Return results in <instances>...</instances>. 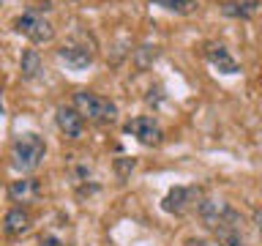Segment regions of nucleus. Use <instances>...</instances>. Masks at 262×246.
<instances>
[{
  "label": "nucleus",
  "instance_id": "1",
  "mask_svg": "<svg viewBox=\"0 0 262 246\" xmlns=\"http://www.w3.org/2000/svg\"><path fill=\"white\" fill-rule=\"evenodd\" d=\"M44 156H47L44 137L28 131V134H19L14 139V145H11V167L16 172H33V170L41 167Z\"/></svg>",
  "mask_w": 262,
  "mask_h": 246
},
{
  "label": "nucleus",
  "instance_id": "2",
  "mask_svg": "<svg viewBox=\"0 0 262 246\" xmlns=\"http://www.w3.org/2000/svg\"><path fill=\"white\" fill-rule=\"evenodd\" d=\"M74 110L88 120L110 123V120H115V115H118V104L110 101L106 96L93 93V90H79V93H74Z\"/></svg>",
  "mask_w": 262,
  "mask_h": 246
},
{
  "label": "nucleus",
  "instance_id": "3",
  "mask_svg": "<svg viewBox=\"0 0 262 246\" xmlns=\"http://www.w3.org/2000/svg\"><path fill=\"white\" fill-rule=\"evenodd\" d=\"M210 230L216 235L219 246H249V238H246V230H243V216L235 208H229V205L221 208L216 224Z\"/></svg>",
  "mask_w": 262,
  "mask_h": 246
},
{
  "label": "nucleus",
  "instance_id": "4",
  "mask_svg": "<svg viewBox=\"0 0 262 246\" xmlns=\"http://www.w3.org/2000/svg\"><path fill=\"white\" fill-rule=\"evenodd\" d=\"M14 30L19 33V36H25L28 41H33V44H47V41L55 38L52 22L44 19L38 11H25L22 16H16V19H14Z\"/></svg>",
  "mask_w": 262,
  "mask_h": 246
},
{
  "label": "nucleus",
  "instance_id": "5",
  "mask_svg": "<svg viewBox=\"0 0 262 246\" xmlns=\"http://www.w3.org/2000/svg\"><path fill=\"white\" fill-rule=\"evenodd\" d=\"M123 131H126V134H131V137H137L142 145H159L161 137H164L159 120L150 118V115H139V118H131L126 126H123Z\"/></svg>",
  "mask_w": 262,
  "mask_h": 246
},
{
  "label": "nucleus",
  "instance_id": "6",
  "mask_svg": "<svg viewBox=\"0 0 262 246\" xmlns=\"http://www.w3.org/2000/svg\"><path fill=\"white\" fill-rule=\"evenodd\" d=\"M196 197H200V192H196L194 186H175V189H169L167 197L161 200V208L167 213H175V216H183L186 211H191L194 205H200Z\"/></svg>",
  "mask_w": 262,
  "mask_h": 246
},
{
  "label": "nucleus",
  "instance_id": "7",
  "mask_svg": "<svg viewBox=\"0 0 262 246\" xmlns=\"http://www.w3.org/2000/svg\"><path fill=\"white\" fill-rule=\"evenodd\" d=\"M57 57H60L69 69L82 71V69H88V66L93 63V49H90L88 44H63L60 49H57Z\"/></svg>",
  "mask_w": 262,
  "mask_h": 246
},
{
  "label": "nucleus",
  "instance_id": "8",
  "mask_svg": "<svg viewBox=\"0 0 262 246\" xmlns=\"http://www.w3.org/2000/svg\"><path fill=\"white\" fill-rule=\"evenodd\" d=\"M205 57L210 60L213 69H219L221 74H237L241 71V66L232 55H229V49L224 44H208L205 47Z\"/></svg>",
  "mask_w": 262,
  "mask_h": 246
},
{
  "label": "nucleus",
  "instance_id": "9",
  "mask_svg": "<svg viewBox=\"0 0 262 246\" xmlns=\"http://www.w3.org/2000/svg\"><path fill=\"white\" fill-rule=\"evenodd\" d=\"M55 120H57V129H60L69 139H77L82 134V126H85V118H82L74 107H57Z\"/></svg>",
  "mask_w": 262,
  "mask_h": 246
},
{
  "label": "nucleus",
  "instance_id": "10",
  "mask_svg": "<svg viewBox=\"0 0 262 246\" xmlns=\"http://www.w3.org/2000/svg\"><path fill=\"white\" fill-rule=\"evenodd\" d=\"M41 194V183L36 178H19L8 186V197L14 202H36Z\"/></svg>",
  "mask_w": 262,
  "mask_h": 246
},
{
  "label": "nucleus",
  "instance_id": "11",
  "mask_svg": "<svg viewBox=\"0 0 262 246\" xmlns=\"http://www.w3.org/2000/svg\"><path fill=\"white\" fill-rule=\"evenodd\" d=\"M33 224V216H30V211L28 208H22V205H16V208H11L6 213V219H3V230L8 235H22V233H28Z\"/></svg>",
  "mask_w": 262,
  "mask_h": 246
},
{
  "label": "nucleus",
  "instance_id": "12",
  "mask_svg": "<svg viewBox=\"0 0 262 246\" xmlns=\"http://www.w3.org/2000/svg\"><path fill=\"white\" fill-rule=\"evenodd\" d=\"M19 71L25 79H36L41 71H44V63H41V55L36 49H25L22 57H19Z\"/></svg>",
  "mask_w": 262,
  "mask_h": 246
},
{
  "label": "nucleus",
  "instance_id": "13",
  "mask_svg": "<svg viewBox=\"0 0 262 246\" xmlns=\"http://www.w3.org/2000/svg\"><path fill=\"white\" fill-rule=\"evenodd\" d=\"M221 11L227 16H241V19H249V16L257 11V0H227L221 6Z\"/></svg>",
  "mask_w": 262,
  "mask_h": 246
},
{
  "label": "nucleus",
  "instance_id": "14",
  "mask_svg": "<svg viewBox=\"0 0 262 246\" xmlns=\"http://www.w3.org/2000/svg\"><path fill=\"white\" fill-rule=\"evenodd\" d=\"M150 3L167 8L172 14H191V11H196V6H200L196 0H150Z\"/></svg>",
  "mask_w": 262,
  "mask_h": 246
},
{
  "label": "nucleus",
  "instance_id": "15",
  "mask_svg": "<svg viewBox=\"0 0 262 246\" xmlns=\"http://www.w3.org/2000/svg\"><path fill=\"white\" fill-rule=\"evenodd\" d=\"M38 243H41V246H69V243H66L60 235H55L52 230H47V233H41Z\"/></svg>",
  "mask_w": 262,
  "mask_h": 246
},
{
  "label": "nucleus",
  "instance_id": "16",
  "mask_svg": "<svg viewBox=\"0 0 262 246\" xmlns=\"http://www.w3.org/2000/svg\"><path fill=\"white\" fill-rule=\"evenodd\" d=\"M254 221H257V230L262 233V211H257V213H254Z\"/></svg>",
  "mask_w": 262,
  "mask_h": 246
},
{
  "label": "nucleus",
  "instance_id": "17",
  "mask_svg": "<svg viewBox=\"0 0 262 246\" xmlns=\"http://www.w3.org/2000/svg\"><path fill=\"white\" fill-rule=\"evenodd\" d=\"M0 110H3V88H0Z\"/></svg>",
  "mask_w": 262,
  "mask_h": 246
},
{
  "label": "nucleus",
  "instance_id": "18",
  "mask_svg": "<svg viewBox=\"0 0 262 246\" xmlns=\"http://www.w3.org/2000/svg\"><path fill=\"white\" fill-rule=\"evenodd\" d=\"M0 246H3V241H0Z\"/></svg>",
  "mask_w": 262,
  "mask_h": 246
}]
</instances>
